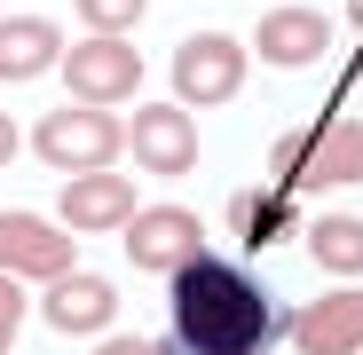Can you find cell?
I'll list each match as a JSON object with an SVG mask.
<instances>
[{"label": "cell", "mask_w": 363, "mask_h": 355, "mask_svg": "<svg viewBox=\"0 0 363 355\" xmlns=\"http://www.w3.org/2000/svg\"><path fill=\"white\" fill-rule=\"evenodd\" d=\"M166 284H174V355H261L284 332L269 292L229 253L198 245L182 269H166Z\"/></svg>", "instance_id": "obj_1"}, {"label": "cell", "mask_w": 363, "mask_h": 355, "mask_svg": "<svg viewBox=\"0 0 363 355\" xmlns=\"http://www.w3.org/2000/svg\"><path fill=\"white\" fill-rule=\"evenodd\" d=\"M363 182V118H324V127H292L269 150V190H355Z\"/></svg>", "instance_id": "obj_2"}, {"label": "cell", "mask_w": 363, "mask_h": 355, "mask_svg": "<svg viewBox=\"0 0 363 355\" xmlns=\"http://www.w3.org/2000/svg\"><path fill=\"white\" fill-rule=\"evenodd\" d=\"M32 150L55 174H95L127 158V118L103 111V103H55L48 118H32Z\"/></svg>", "instance_id": "obj_3"}, {"label": "cell", "mask_w": 363, "mask_h": 355, "mask_svg": "<svg viewBox=\"0 0 363 355\" xmlns=\"http://www.w3.org/2000/svg\"><path fill=\"white\" fill-rule=\"evenodd\" d=\"M245 72H253V47L237 32H190L174 47V103L182 111H221V103H237Z\"/></svg>", "instance_id": "obj_4"}, {"label": "cell", "mask_w": 363, "mask_h": 355, "mask_svg": "<svg viewBox=\"0 0 363 355\" xmlns=\"http://www.w3.org/2000/svg\"><path fill=\"white\" fill-rule=\"evenodd\" d=\"M64 87H72V103H103V111H118V103H135V87H143V55H135V40H111V32H87V40H72L64 47Z\"/></svg>", "instance_id": "obj_5"}, {"label": "cell", "mask_w": 363, "mask_h": 355, "mask_svg": "<svg viewBox=\"0 0 363 355\" xmlns=\"http://www.w3.org/2000/svg\"><path fill=\"white\" fill-rule=\"evenodd\" d=\"M127 150H135L143 174H158V182L190 174V166H198V111H182V103H135Z\"/></svg>", "instance_id": "obj_6"}, {"label": "cell", "mask_w": 363, "mask_h": 355, "mask_svg": "<svg viewBox=\"0 0 363 355\" xmlns=\"http://www.w3.org/2000/svg\"><path fill=\"white\" fill-rule=\"evenodd\" d=\"M79 269L72 253V229L64 221H40V213H0V276H16V284H48V276H64Z\"/></svg>", "instance_id": "obj_7"}, {"label": "cell", "mask_w": 363, "mask_h": 355, "mask_svg": "<svg viewBox=\"0 0 363 355\" xmlns=\"http://www.w3.org/2000/svg\"><path fill=\"white\" fill-rule=\"evenodd\" d=\"M40 316H48V332H64V339H103L111 316H118V284L95 276V269H64V276L40 284Z\"/></svg>", "instance_id": "obj_8"}, {"label": "cell", "mask_w": 363, "mask_h": 355, "mask_svg": "<svg viewBox=\"0 0 363 355\" xmlns=\"http://www.w3.org/2000/svg\"><path fill=\"white\" fill-rule=\"evenodd\" d=\"M118 237H127V261H135V269H150V276L182 269V261L206 245V229H198V213H190V205H135V221L118 229Z\"/></svg>", "instance_id": "obj_9"}, {"label": "cell", "mask_w": 363, "mask_h": 355, "mask_svg": "<svg viewBox=\"0 0 363 355\" xmlns=\"http://www.w3.org/2000/svg\"><path fill=\"white\" fill-rule=\"evenodd\" d=\"M55 221L72 237H111L135 221V182L118 166H95V174H72V190L55 198Z\"/></svg>", "instance_id": "obj_10"}, {"label": "cell", "mask_w": 363, "mask_h": 355, "mask_svg": "<svg viewBox=\"0 0 363 355\" xmlns=\"http://www.w3.org/2000/svg\"><path fill=\"white\" fill-rule=\"evenodd\" d=\"M261 64H277V72H308V64H324V47H332V24L316 16V9H300V0H277V9L253 24V40H245Z\"/></svg>", "instance_id": "obj_11"}, {"label": "cell", "mask_w": 363, "mask_h": 355, "mask_svg": "<svg viewBox=\"0 0 363 355\" xmlns=\"http://www.w3.org/2000/svg\"><path fill=\"white\" fill-rule=\"evenodd\" d=\"M284 339L300 355H363V284H340L324 300H308L284 324Z\"/></svg>", "instance_id": "obj_12"}, {"label": "cell", "mask_w": 363, "mask_h": 355, "mask_svg": "<svg viewBox=\"0 0 363 355\" xmlns=\"http://www.w3.org/2000/svg\"><path fill=\"white\" fill-rule=\"evenodd\" d=\"M55 64H64V32H55L48 16H0V87L40 79Z\"/></svg>", "instance_id": "obj_13"}, {"label": "cell", "mask_w": 363, "mask_h": 355, "mask_svg": "<svg viewBox=\"0 0 363 355\" xmlns=\"http://www.w3.org/2000/svg\"><path fill=\"white\" fill-rule=\"evenodd\" d=\"M308 261L324 276H363V213H316L308 221Z\"/></svg>", "instance_id": "obj_14"}, {"label": "cell", "mask_w": 363, "mask_h": 355, "mask_svg": "<svg viewBox=\"0 0 363 355\" xmlns=\"http://www.w3.org/2000/svg\"><path fill=\"white\" fill-rule=\"evenodd\" d=\"M284 221H292V198H284V190H261V198L245 190V198L229 205V229L245 237V245H269V237H284Z\"/></svg>", "instance_id": "obj_15"}, {"label": "cell", "mask_w": 363, "mask_h": 355, "mask_svg": "<svg viewBox=\"0 0 363 355\" xmlns=\"http://www.w3.org/2000/svg\"><path fill=\"white\" fill-rule=\"evenodd\" d=\"M72 9H79V24H87V32L135 40V32H143V16H150V0H72Z\"/></svg>", "instance_id": "obj_16"}, {"label": "cell", "mask_w": 363, "mask_h": 355, "mask_svg": "<svg viewBox=\"0 0 363 355\" xmlns=\"http://www.w3.org/2000/svg\"><path fill=\"white\" fill-rule=\"evenodd\" d=\"M24 316H32V300H24V284H16V276H0V355L16 347V332H24Z\"/></svg>", "instance_id": "obj_17"}, {"label": "cell", "mask_w": 363, "mask_h": 355, "mask_svg": "<svg viewBox=\"0 0 363 355\" xmlns=\"http://www.w3.org/2000/svg\"><path fill=\"white\" fill-rule=\"evenodd\" d=\"M95 355H174V347H158V339H135V332H103V339H95Z\"/></svg>", "instance_id": "obj_18"}, {"label": "cell", "mask_w": 363, "mask_h": 355, "mask_svg": "<svg viewBox=\"0 0 363 355\" xmlns=\"http://www.w3.org/2000/svg\"><path fill=\"white\" fill-rule=\"evenodd\" d=\"M16 142H24V135L9 127V111H0V166H9V158H16Z\"/></svg>", "instance_id": "obj_19"}, {"label": "cell", "mask_w": 363, "mask_h": 355, "mask_svg": "<svg viewBox=\"0 0 363 355\" xmlns=\"http://www.w3.org/2000/svg\"><path fill=\"white\" fill-rule=\"evenodd\" d=\"M355 24H363V0H355Z\"/></svg>", "instance_id": "obj_20"}]
</instances>
